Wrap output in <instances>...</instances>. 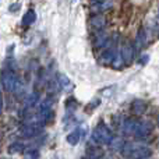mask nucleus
Listing matches in <instances>:
<instances>
[{"mask_svg": "<svg viewBox=\"0 0 159 159\" xmlns=\"http://www.w3.org/2000/svg\"><path fill=\"white\" fill-rule=\"evenodd\" d=\"M151 130H152V124L148 123V121H137L133 120V119H129L123 124L124 134L134 135L135 138H140V140H144V138L148 137Z\"/></svg>", "mask_w": 159, "mask_h": 159, "instance_id": "f257e3e1", "label": "nucleus"}, {"mask_svg": "<svg viewBox=\"0 0 159 159\" xmlns=\"http://www.w3.org/2000/svg\"><path fill=\"white\" fill-rule=\"evenodd\" d=\"M123 154L134 159H148L151 157V148L143 143H126L123 147Z\"/></svg>", "mask_w": 159, "mask_h": 159, "instance_id": "f03ea898", "label": "nucleus"}, {"mask_svg": "<svg viewBox=\"0 0 159 159\" xmlns=\"http://www.w3.org/2000/svg\"><path fill=\"white\" fill-rule=\"evenodd\" d=\"M2 84L4 87L6 91L8 92H18L21 91V82H20L18 77L16 75V73L13 70H4L2 74Z\"/></svg>", "mask_w": 159, "mask_h": 159, "instance_id": "7ed1b4c3", "label": "nucleus"}, {"mask_svg": "<svg viewBox=\"0 0 159 159\" xmlns=\"http://www.w3.org/2000/svg\"><path fill=\"white\" fill-rule=\"evenodd\" d=\"M92 140L98 144H109L113 141V134L105 123H99L92 131Z\"/></svg>", "mask_w": 159, "mask_h": 159, "instance_id": "20e7f679", "label": "nucleus"}, {"mask_svg": "<svg viewBox=\"0 0 159 159\" xmlns=\"http://www.w3.org/2000/svg\"><path fill=\"white\" fill-rule=\"evenodd\" d=\"M120 55L124 60V64H131L133 60H134V55H135V46H133L131 43H124L121 46L120 50Z\"/></svg>", "mask_w": 159, "mask_h": 159, "instance_id": "39448f33", "label": "nucleus"}, {"mask_svg": "<svg viewBox=\"0 0 159 159\" xmlns=\"http://www.w3.org/2000/svg\"><path fill=\"white\" fill-rule=\"evenodd\" d=\"M39 120H42V123H49L50 117H52V106H50L49 101H43L41 103V107L38 110Z\"/></svg>", "mask_w": 159, "mask_h": 159, "instance_id": "423d86ee", "label": "nucleus"}, {"mask_svg": "<svg viewBox=\"0 0 159 159\" xmlns=\"http://www.w3.org/2000/svg\"><path fill=\"white\" fill-rule=\"evenodd\" d=\"M116 56H117V52H116L115 49H112V48H107V49H105L103 52H102V55L99 56V61H101L102 64H112L113 61H115Z\"/></svg>", "mask_w": 159, "mask_h": 159, "instance_id": "0eeeda50", "label": "nucleus"}, {"mask_svg": "<svg viewBox=\"0 0 159 159\" xmlns=\"http://www.w3.org/2000/svg\"><path fill=\"white\" fill-rule=\"evenodd\" d=\"M57 82H59V87L61 88V89L64 91V92H71L73 88H74V85H73L71 80L67 77L66 74H59L57 75Z\"/></svg>", "mask_w": 159, "mask_h": 159, "instance_id": "6e6552de", "label": "nucleus"}, {"mask_svg": "<svg viewBox=\"0 0 159 159\" xmlns=\"http://www.w3.org/2000/svg\"><path fill=\"white\" fill-rule=\"evenodd\" d=\"M39 131H41V127L35 123H31V124H27V126L22 129V135L27 138H32V137H35L36 134H39Z\"/></svg>", "mask_w": 159, "mask_h": 159, "instance_id": "1a4fd4ad", "label": "nucleus"}, {"mask_svg": "<svg viewBox=\"0 0 159 159\" xmlns=\"http://www.w3.org/2000/svg\"><path fill=\"white\" fill-rule=\"evenodd\" d=\"M35 20H36V13L32 8H30V10L24 14V17H22L21 24H22V27H30V25H32L34 22H35Z\"/></svg>", "mask_w": 159, "mask_h": 159, "instance_id": "9d476101", "label": "nucleus"}, {"mask_svg": "<svg viewBox=\"0 0 159 159\" xmlns=\"http://www.w3.org/2000/svg\"><path fill=\"white\" fill-rule=\"evenodd\" d=\"M131 110H133V113H134V115H137V116L143 115V113L147 110V103L144 101H141V99H137V101L133 102Z\"/></svg>", "mask_w": 159, "mask_h": 159, "instance_id": "9b49d317", "label": "nucleus"}, {"mask_svg": "<svg viewBox=\"0 0 159 159\" xmlns=\"http://www.w3.org/2000/svg\"><path fill=\"white\" fill-rule=\"evenodd\" d=\"M106 24V20H105L103 16H92V18L89 20V25L92 28H96V30H102Z\"/></svg>", "mask_w": 159, "mask_h": 159, "instance_id": "f8f14e48", "label": "nucleus"}, {"mask_svg": "<svg viewBox=\"0 0 159 159\" xmlns=\"http://www.w3.org/2000/svg\"><path fill=\"white\" fill-rule=\"evenodd\" d=\"M107 42H109V38H107V34L101 31V32L96 35V42H95V46L98 48H106L107 46Z\"/></svg>", "mask_w": 159, "mask_h": 159, "instance_id": "ddd939ff", "label": "nucleus"}, {"mask_svg": "<svg viewBox=\"0 0 159 159\" xmlns=\"http://www.w3.org/2000/svg\"><path fill=\"white\" fill-rule=\"evenodd\" d=\"M147 43V35H145V31L144 30H140L137 34V38H135V49H141L144 48Z\"/></svg>", "mask_w": 159, "mask_h": 159, "instance_id": "4468645a", "label": "nucleus"}, {"mask_svg": "<svg viewBox=\"0 0 159 159\" xmlns=\"http://www.w3.org/2000/svg\"><path fill=\"white\" fill-rule=\"evenodd\" d=\"M80 138H81V133H80V130H74V131L71 133V134L67 135V143L70 144V145H77L80 143Z\"/></svg>", "mask_w": 159, "mask_h": 159, "instance_id": "2eb2a0df", "label": "nucleus"}, {"mask_svg": "<svg viewBox=\"0 0 159 159\" xmlns=\"http://www.w3.org/2000/svg\"><path fill=\"white\" fill-rule=\"evenodd\" d=\"M87 152H88V155H89L91 158H93V159H99L102 157V149L99 148V147H96V145H92V147H89V148L87 149Z\"/></svg>", "mask_w": 159, "mask_h": 159, "instance_id": "dca6fc26", "label": "nucleus"}, {"mask_svg": "<svg viewBox=\"0 0 159 159\" xmlns=\"http://www.w3.org/2000/svg\"><path fill=\"white\" fill-rule=\"evenodd\" d=\"M24 144L22 143H13L10 147H8V152L10 154H21L24 152Z\"/></svg>", "mask_w": 159, "mask_h": 159, "instance_id": "f3484780", "label": "nucleus"}, {"mask_svg": "<svg viewBox=\"0 0 159 159\" xmlns=\"http://www.w3.org/2000/svg\"><path fill=\"white\" fill-rule=\"evenodd\" d=\"M36 102H38V95L34 92V93H31V95L28 96V99H27V106H34Z\"/></svg>", "mask_w": 159, "mask_h": 159, "instance_id": "a211bd4d", "label": "nucleus"}, {"mask_svg": "<svg viewBox=\"0 0 159 159\" xmlns=\"http://www.w3.org/2000/svg\"><path fill=\"white\" fill-rule=\"evenodd\" d=\"M39 158V154L36 149H32V151H28L27 154L24 155V159H38Z\"/></svg>", "mask_w": 159, "mask_h": 159, "instance_id": "6ab92c4d", "label": "nucleus"}, {"mask_svg": "<svg viewBox=\"0 0 159 159\" xmlns=\"http://www.w3.org/2000/svg\"><path fill=\"white\" fill-rule=\"evenodd\" d=\"M20 7H21V6H20V3H14L13 6H10V11H11V13H14V11L20 10Z\"/></svg>", "mask_w": 159, "mask_h": 159, "instance_id": "aec40b11", "label": "nucleus"}, {"mask_svg": "<svg viewBox=\"0 0 159 159\" xmlns=\"http://www.w3.org/2000/svg\"><path fill=\"white\" fill-rule=\"evenodd\" d=\"M147 61H148V56H147V55H145V56H143V57L140 59V63H141V64H145Z\"/></svg>", "mask_w": 159, "mask_h": 159, "instance_id": "412c9836", "label": "nucleus"}, {"mask_svg": "<svg viewBox=\"0 0 159 159\" xmlns=\"http://www.w3.org/2000/svg\"><path fill=\"white\" fill-rule=\"evenodd\" d=\"M3 112V98H2V92H0V115Z\"/></svg>", "mask_w": 159, "mask_h": 159, "instance_id": "4be33fe9", "label": "nucleus"}, {"mask_svg": "<svg viewBox=\"0 0 159 159\" xmlns=\"http://www.w3.org/2000/svg\"><path fill=\"white\" fill-rule=\"evenodd\" d=\"M82 159H87V158H82Z\"/></svg>", "mask_w": 159, "mask_h": 159, "instance_id": "5701e85b", "label": "nucleus"}]
</instances>
